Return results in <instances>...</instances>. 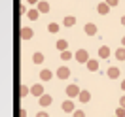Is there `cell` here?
<instances>
[{
	"instance_id": "obj_27",
	"label": "cell",
	"mask_w": 125,
	"mask_h": 117,
	"mask_svg": "<svg viewBox=\"0 0 125 117\" xmlns=\"http://www.w3.org/2000/svg\"><path fill=\"white\" fill-rule=\"evenodd\" d=\"M27 93H29V89H27V87H23V89H21V96H25Z\"/></svg>"
},
{
	"instance_id": "obj_2",
	"label": "cell",
	"mask_w": 125,
	"mask_h": 117,
	"mask_svg": "<svg viewBox=\"0 0 125 117\" xmlns=\"http://www.w3.org/2000/svg\"><path fill=\"white\" fill-rule=\"evenodd\" d=\"M70 76V70L66 68V66H61V68H57V78L59 79H66Z\"/></svg>"
},
{
	"instance_id": "obj_13",
	"label": "cell",
	"mask_w": 125,
	"mask_h": 117,
	"mask_svg": "<svg viewBox=\"0 0 125 117\" xmlns=\"http://www.w3.org/2000/svg\"><path fill=\"white\" fill-rule=\"evenodd\" d=\"M78 96H80V100L83 102V104L91 100V94H89V91H80V94H78Z\"/></svg>"
},
{
	"instance_id": "obj_4",
	"label": "cell",
	"mask_w": 125,
	"mask_h": 117,
	"mask_svg": "<svg viewBox=\"0 0 125 117\" xmlns=\"http://www.w3.org/2000/svg\"><path fill=\"white\" fill-rule=\"evenodd\" d=\"M97 11H99V15H106L110 11V6L106 4V2H101L99 6H97Z\"/></svg>"
},
{
	"instance_id": "obj_17",
	"label": "cell",
	"mask_w": 125,
	"mask_h": 117,
	"mask_svg": "<svg viewBox=\"0 0 125 117\" xmlns=\"http://www.w3.org/2000/svg\"><path fill=\"white\" fill-rule=\"evenodd\" d=\"M108 55H110V49H108L106 45H102L101 49H99V57H101V59H106Z\"/></svg>"
},
{
	"instance_id": "obj_21",
	"label": "cell",
	"mask_w": 125,
	"mask_h": 117,
	"mask_svg": "<svg viewBox=\"0 0 125 117\" xmlns=\"http://www.w3.org/2000/svg\"><path fill=\"white\" fill-rule=\"evenodd\" d=\"M47 30L53 32V34H55V32H59V25H57V23H49V25H47Z\"/></svg>"
},
{
	"instance_id": "obj_11",
	"label": "cell",
	"mask_w": 125,
	"mask_h": 117,
	"mask_svg": "<svg viewBox=\"0 0 125 117\" xmlns=\"http://www.w3.org/2000/svg\"><path fill=\"white\" fill-rule=\"evenodd\" d=\"M108 78H112V79H117V78H119V68H116V66L108 68Z\"/></svg>"
},
{
	"instance_id": "obj_32",
	"label": "cell",
	"mask_w": 125,
	"mask_h": 117,
	"mask_svg": "<svg viewBox=\"0 0 125 117\" xmlns=\"http://www.w3.org/2000/svg\"><path fill=\"white\" fill-rule=\"evenodd\" d=\"M121 87H123V91H125V79H123V83H121Z\"/></svg>"
},
{
	"instance_id": "obj_12",
	"label": "cell",
	"mask_w": 125,
	"mask_h": 117,
	"mask_svg": "<svg viewBox=\"0 0 125 117\" xmlns=\"http://www.w3.org/2000/svg\"><path fill=\"white\" fill-rule=\"evenodd\" d=\"M49 104H51V96H49V94H42V96H40V106L46 108V106H49Z\"/></svg>"
},
{
	"instance_id": "obj_31",
	"label": "cell",
	"mask_w": 125,
	"mask_h": 117,
	"mask_svg": "<svg viewBox=\"0 0 125 117\" xmlns=\"http://www.w3.org/2000/svg\"><path fill=\"white\" fill-rule=\"evenodd\" d=\"M121 45H123V47H125V36H123V40H121Z\"/></svg>"
},
{
	"instance_id": "obj_15",
	"label": "cell",
	"mask_w": 125,
	"mask_h": 117,
	"mask_svg": "<svg viewBox=\"0 0 125 117\" xmlns=\"http://www.w3.org/2000/svg\"><path fill=\"white\" fill-rule=\"evenodd\" d=\"M27 17H29L31 21H36V19L40 17V11H38V9H29V13H27Z\"/></svg>"
},
{
	"instance_id": "obj_24",
	"label": "cell",
	"mask_w": 125,
	"mask_h": 117,
	"mask_svg": "<svg viewBox=\"0 0 125 117\" xmlns=\"http://www.w3.org/2000/svg\"><path fill=\"white\" fill-rule=\"evenodd\" d=\"M74 117H85V113H83L82 109H76V111H74Z\"/></svg>"
},
{
	"instance_id": "obj_7",
	"label": "cell",
	"mask_w": 125,
	"mask_h": 117,
	"mask_svg": "<svg viewBox=\"0 0 125 117\" xmlns=\"http://www.w3.org/2000/svg\"><path fill=\"white\" fill-rule=\"evenodd\" d=\"M32 34H34V32H32V28H29V27L21 28V38H23V40H31Z\"/></svg>"
},
{
	"instance_id": "obj_28",
	"label": "cell",
	"mask_w": 125,
	"mask_h": 117,
	"mask_svg": "<svg viewBox=\"0 0 125 117\" xmlns=\"http://www.w3.org/2000/svg\"><path fill=\"white\" fill-rule=\"evenodd\" d=\"M119 104H121V108H125V96H121V98H119Z\"/></svg>"
},
{
	"instance_id": "obj_25",
	"label": "cell",
	"mask_w": 125,
	"mask_h": 117,
	"mask_svg": "<svg viewBox=\"0 0 125 117\" xmlns=\"http://www.w3.org/2000/svg\"><path fill=\"white\" fill-rule=\"evenodd\" d=\"M117 2H119V0H106V4H108L110 8H112V6H117Z\"/></svg>"
},
{
	"instance_id": "obj_23",
	"label": "cell",
	"mask_w": 125,
	"mask_h": 117,
	"mask_svg": "<svg viewBox=\"0 0 125 117\" xmlns=\"http://www.w3.org/2000/svg\"><path fill=\"white\" fill-rule=\"evenodd\" d=\"M72 57V53H68V51H62V61H68Z\"/></svg>"
},
{
	"instance_id": "obj_19",
	"label": "cell",
	"mask_w": 125,
	"mask_h": 117,
	"mask_svg": "<svg viewBox=\"0 0 125 117\" xmlns=\"http://www.w3.org/2000/svg\"><path fill=\"white\" fill-rule=\"evenodd\" d=\"M32 63H36V64L44 63V55H42V53H34V55H32Z\"/></svg>"
},
{
	"instance_id": "obj_26",
	"label": "cell",
	"mask_w": 125,
	"mask_h": 117,
	"mask_svg": "<svg viewBox=\"0 0 125 117\" xmlns=\"http://www.w3.org/2000/svg\"><path fill=\"white\" fill-rule=\"evenodd\" d=\"M36 117H49V115H47L46 111H38V113H36Z\"/></svg>"
},
{
	"instance_id": "obj_22",
	"label": "cell",
	"mask_w": 125,
	"mask_h": 117,
	"mask_svg": "<svg viewBox=\"0 0 125 117\" xmlns=\"http://www.w3.org/2000/svg\"><path fill=\"white\" fill-rule=\"evenodd\" d=\"M116 117H125V108H121V106H119V108L116 109Z\"/></svg>"
},
{
	"instance_id": "obj_1",
	"label": "cell",
	"mask_w": 125,
	"mask_h": 117,
	"mask_svg": "<svg viewBox=\"0 0 125 117\" xmlns=\"http://www.w3.org/2000/svg\"><path fill=\"white\" fill-rule=\"evenodd\" d=\"M74 57H76V61H78V63H87V61H89V53H87L85 49H78Z\"/></svg>"
},
{
	"instance_id": "obj_30",
	"label": "cell",
	"mask_w": 125,
	"mask_h": 117,
	"mask_svg": "<svg viewBox=\"0 0 125 117\" xmlns=\"http://www.w3.org/2000/svg\"><path fill=\"white\" fill-rule=\"evenodd\" d=\"M121 25H123V27H125V15L121 17Z\"/></svg>"
},
{
	"instance_id": "obj_20",
	"label": "cell",
	"mask_w": 125,
	"mask_h": 117,
	"mask_svg": "<svg viewBox=\"0 0 125 117\" xmlns=\"http://www.w3.org/2000/svg\"><path fill=\"white\" fill-rule=\"evenodd\" d=\"M40 78L44 79V81H47V79H51L53 76H51V72H49V70H42V72H40Z\"/></svg>"
},
{
	"instance_id": "obj_29",
	"label": "cell",
	"mask_w": 125,
	"mask_h": 117,
	"mask_svg": "<svg viewBox=\"0 0 125 117\" xmlns=\"http://www.w3.org/2000/svg\"><path fill=\"white\" fill-rule=\"evenodd\" d=\"M27 2H29V4H38L40 0H27Z\"/></svg>"
},
{
	"instance_id": "obj_10",
	"label": "cell",
	"mask_w": 125,
	"mask_h": 117,
	"mask_svg": "<svg viewBox=\"0 0 125 117\" xmlns=\"http://www.w3.org/2000/svg\"><path fill=\"white\" fill-rule=\"evenodd\" d=\"M62 111H66V113L74 111V102H72V100H66V102H62Z\"/></svg>"
},
{
	"instance_id": "obj_8",
	"label": "cell",
	"mask_w": 125,
	"mask_h": 117,
	"mask_svg": "<svg viewBox=\"0 0 125 117\" xmlns=\"http://www.w3.org/2000/svg\"><path fill=\"white\" fill-rule=\"evenodd\" d=\"M62 25H64V27H74V25H76V17L74 15H66L64 19H62Z\"/></svg>"
},
{
	"instance_id": "obj_5",
	"label": "cell",
	"mask_w": 125,
	"mask_h": 117,
	"mask_svg": "<svg viewBox=\"0 0 125 117\" xmlns=\"http://www.w3.org/2000/svg\"><path fill=\"white\" fill-rule=\"evenodd\" d=\"M36 6H38L36 9H38L40 13H47V11H49V4H47L46 0H40V2L36 4Z\"/></svg>"
},
{
	"instance_id": "obj_3",
	"label": "cell",
	"mask_w": 125,
	"mask_h": 117,
	"mask_svg": "<svg viewBox=\"0 0 125 117\" xmlns=\"http://www.w3.org/2000/svg\"><path fill=\"white\" fill-rule=\"evenodd\" d=\"M66 94H68V98H74V96H78V94H80L78 85H68V87H66Z\"/></svg>"
},
{
	"instance_id": "obj_6",
	"label": "cell",
	"mask_w": 125,
	"mask_h": 117,
	"mask_svg": "<svg viewBox=\"0 0 125 117\" xmlns=\"http://www.w3.org/2000/svg\"><path fill=\"white\" fill-rule=\"evenodd\" d=\"M83 30H85V34H87V36H95V34H97V25H93V23H87Z\"/></svg>"
},
{
	"instance_id": "obj_14",
	"label": "cell",
	"mask_w": 125,
	"mask_h": 117,
	"mask_svg": "<svg viewBox=\"0 0 125 117\" xmlns=\"http://www.w3.org/2000/svg\"><path fill=\"white\" fill-rule=\"evenodd\" d=\"M85 64H87V68H89L91 72H97V70H99V61H91V59H89Z\"/></svg>"
},
{
	"instance_id": "obj_18",
	"label": "cell",
	"mask_w": 125,
	"mask_h": 117,
	"mask_svg": "<svg viewBox=\"0 0 125 117\" xmlns=\"http://www.w3.org/2000/svg\"><path fill=\"white\" fill-rule=\"evenodd\" d=\"M55 45H57V49H59V51H66L68 44H66V40H59V42H57Z\"/></svg>"
},
{
	"instance_id": "obj_9",
	"label": "cell",
	"mask_w": 125,
	"mask_h": 117,
	"mask_svg": "<svg viewBox=\"0 0 125 117\" xmlns=\"http://www.w3.org/2000/svg\"><path fill=\"white\" fill-rule=\"evenodd\" d=\"M31 93L34 94V96H42V94H44V87H42V85H32L31 87Z\"/></svg>"
},
{
	"instance_id": "obj_16",
	"label": "cell",
	"mask_w": 125,
	"mask_h": 117,
	"mask_svg": "<svg viewBox=\"0 0 125 117\" xmlns=\"http://www.w3.org/2000/svg\"><path fill=\"white\" fill-rule=\"evenodd\" d=\"M116 59H117V61H125V47H117Z\"/></svg>"
}]
</instances>
